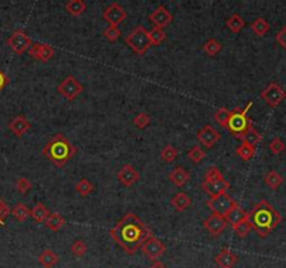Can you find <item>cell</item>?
<instances>
[{"mask_svg":"<svg viewBox=\"0 0 286 268\" xmlns=\"http://www.w3.org/2000/svg\"><path fill=\"white\" fill-rule=\"evenodd\" d=\"M109 235L118 243L121 249L127 254H135L142 245L153 236V232L143 221L135 215L133 212H128L118 223L111 229Z\"/></svg>","mask_w":286,"mask_h":268,"instance_id":"cell-1","label":"cell"},{"mask_svg":"<svg viewBox=\"0 0 286 268\" xmlns=\"http://www.w3.org/2000/svg\"><path fill=\"white\" fill-rule=\"evenodd\" d=\"M253 229H256L260 238H266L282 222V217L266 200H261L250 211Z\"/></svg>","mask_w":286,"mask_h":268,"instance_id":"cell-2","label":"cell"},{"mask_svg":"<svg viewBox=\"0 0 286 268\" xmlns=\"http://www.w3.org/2000/svg\"><path fill=\"white\" fill-rule=\"evenodd\" d=\"M42 153L51 162L55 163L58 168H62V166H65V163L69 162L70 159L76 155L78 148L70 143L65 135L56 134L53 138H51L47 143Z\"/></svg>","mask_w":286,"mask_h":268,"instance_id":"cell-3","label":"cell"},{"mask_svg":"<svg viewBox=\"0 0 286 268\" xmlns=\"http://www.w3.org/2000/svg\"><path fill=\"white\" fill-rule=\"evenodd\" d=\"M125 42L139 56H143L152 46L150 38H149V31L142 25H138L136 28L132 29L127 35Z\"/></svg>","mask_w":286,"mask_h":268,"instance_id":"cell-4","label":"cell"},{"mask_svg":"<svg viewBox=\"0 0 286 268\" xmlns=\"http://www.w3.org/2000/svg\"><path fill=\"white\" fill-rule=\"evenodd\" d=\"M253 126V120L243 112L241 108H236L232 111L230 119L227 122V130L233 134L236 138H243V135L247 130Z\"/></svg>","mask_w":286,"mask_h":268,"instance_id":"cell-5","label":"cell"},{"mask_svg":"<svg viewBox=\"0 0 286 268\" xmlns=\"http://www.w3.org/2000/svg\"><path fill=\"white\" fill-rule=\"evenodd\" d=\"M56 89H58V92L63 98H66L68 101H73V99H76L83 92L84 88H83V86L80 84L75 77L69 74V76L60 83Z\"/></svg>","mask_w":286,"mask_h":268,"instance_id":"cell-6","label":"cell"},{"mask_svg":"<svg viewBox=\"0 0 286 268\" xmlns=\"http://www.w3.org/2000/svg\"><path fill=\"white\" fill-rule=\"evenodd\" d=\"M261 98L271 108H276L286 99V91L278 83H271L265 89H262Z\"/></svg>","mask_w":286,"mask_h":268,"instance_id":"cell-7","label":"cell"},{"mask_svg":"<svg viewBox=\"0 0 286 268\" xmlns=\"http://www.w3.org/2000/svg\"><path fill=\"white\" fill-rule=\"evenodd\" d=\"M237 202L233 200L232 196H229L227 193L225 194H220L217 197H213L210 200L208 201V207L212 210L213 214H219V215H226L229 211L232 210Z\"/></svg>","mask_w":286,"mask_h":268,"instance_id":"cell-8","label":"cell"},{"mask_svg":"<svg viewBox=\"0 0 286 268\" xmlns=\"http://www.w3.org/2000/svg\"><path fill=\"white\" fill-rule=\"evenodd\" d=\"M7 45L10 46L11 50L17 55H23L26 50L32 46L31 38L24 32V31H14L10 37L7 38Z\"/></svg>","mask_w":286,"mask_h":268,"instance_id":"cell-9","label":"cell"},{"mask_svg":"<svg viewBox=\"0 0 286 268\" xmlns=\"http://www.w3.org/2000/svg\"><path fill=\"white\" fill-rule=\"evenodd\" d=\"M140 249H142L143 254H145L149 260L156 261L158 257H161V256L166 253V245L153 235L152 238H149V239L142 245Z\"/></svg>","mask_w":286,"mask_h":268,"instance_id":"cell-10","label":"cell"},{"mask_svg":"<svg viewBox=\"0 0 286 268\" xmlns=\"http://www.w3.org/2000/svg\"><path fill=\"white\" fill-rule=\"evenodd\" d=\"M229 189H230V183L227 182L223 176L202 182V190L207 193L208 196H210V199L217 197L220 194H225Z\"/></svg>","mask_w":286,"mask_h":268,"instance_id":"cell-11","label":"cell"},{"mask_svg":"<svg viewBox=\"0 0 286 268\" xmlns=\"http://www.w3.org/2000/svg\"><path fill=\"white\" fill-rule=\"evenodd\" d=\"M103 19L108 22L109 27H118L127 19V10L118 3H112L103 11Z\"/></svg>","mask_w":286,"mask_h":268,"instance_id":"cell-12","label":"cell"},{"mask_svg":"<svg viewBox=\"0 0 286 268\" xmlns=\"http://www.w3.org/2000/svg\"><path fill=\"white\" fill-rule=\"evenodd\" d=\"M204 226L205 229L209 232L210 236H219L222 235V232H225L227 228V221L225 220L223 215H219V214H212L209 218L204 221Z\"/></svg>","mask_w":286,"mask_h":268,"instance_id":"cell-13","label":"cell"},{"mask_svg":"<svg viewBox=\"0 0 286 268\" xmlns=\"http://www.w3.org/2000/svg\"><path fill=\"white\" fill-rule=\"evenodd\" d=\"M173 14L168 11L164 6H158L157 9L155 10L153 13H150L149 14V20H150V22H153V25L155 27H157V28H164V27H167L170 25L171 22H173Z\"/></svg>","mask_w":286,"mask_h":268,"instance_id":"cell-14","label":"cell"},{"mask_svg":"<svg viewBox=\"0 0 286 268\" xmlns=\"http://www.w3.org/2000/svg\"><path fill=\"white\" fill-rule=\"evenodd\" d=\"M117 178H118V180L121 184H124L125 187H130V186H133L135 183L139 182L140 175H139L138 171H136L130 163H125V165L119 169Z\"/></svg>","mask_w":286,"mask_h":268,"instance_id":"cell-15","label":"cell"},{"mask_svg":"<svg viewBox=\"0 0 286 268\" xmlns=\"http://www.w3.org/2000/svg\"><path fill=\"white\" fill-rule=\"evenodd\" d=\"M198 140H199V143L202 144V145H205L207 148H212L220 140V133L217 132L213 126L207 125L198 132Z\"/></svg>","mask_w":286,"mask_h":268,"instance_id":"cell-16","label":"cell"},{"mask_svg":"<svg viewBox=\"0 0 286 268\" xmlns=\"http://www.w3.org/2000/svg\"><path fill=\"white\" fill-rule=\"evenodd\" d=\"M28 53L34 59L47 63L55 56V49L50 45H45V44H32V46L28 49Z\"/></svg>","mask_w":286,"mask_h":268,"instance_id":"cell-17","label":"cell"},{"mask_svg":"<svg viewBox=\"0 0 286 268\" xmlns=\"http://www.w3.org/2000/svg\"><path fill=\"white\" fill-rule=\"evenodd\" d=\"M237 261H238L237 254L230 249H223L215 257V263L219 268H233L237 264Z\"/></svg>","mask_w":286,"mask_h":268,"instance_id":"cell-18","label":"cell"},{"mask_svg":"<svg viewBox=\"0 0 286 268\" xmlns=\"http://www.w3.org/2000/svg\"><path fill=\"white\" fill-rule=\"evenodd\" d=\"M31 129V123L26 116H16L14 119H11L9 123V130L11 133L16 134L17 137H21L24 133H27Z\"/></svg>","mask_w":286,"mask_h":268,"instance_id":"cell-19","label":"cell"},{"mask_svg":"<svg viewBox=\"0 0 286 268\" xmlns=\"http://www.w3.org/2000/svg\"><path fill=\"white\" fill-rule=\"evenodd\" d=\"M168 179H170V182L173 183V184H176L177 187H182L189 180V173L182 166H177L176 169H173L170 172Z\"/></svg>","mask_w":286,"mask_h":268,"instance_id":"cell-20","label":"cell"},{"mask_svg":"<svg viewBox=\"0 0 286 268\" xmlns=\"http://www.w3.org/2000/svg\"><path fill=\"white\" fill-rule=\"evenodd\" d=\"M251 229H253V222H251V218H250V212H247V215L243 220L238 221L237 223L233 225V230L236 232V235L238 238H246Z\"/></svg>","mask_w":286,"mask_h":268,"instance_id":"cell-21","label":"cell"},{"mask_svg":"<svg viewBox=\"0 0 286 268\" xmlns=\"http://www.w3.org/2000/svg\"><path fill=\"white\" fill-rule=\"evenodd\" d=\"M38 263H40L41 266H42L44 268H52V267H55V266L59 263V256H58L55 251L47 249V250H44V251L40 254V257H38Z\"/></svg>","mask_w":286,"mask_h":268,"instance_id":"cell-22","label":"cell"},{"mask_svg":"<svg viewBox=\"0 0 286 268\" xmlns=\"http://www.w3.org/2000/svg\"><path fill=\"white\" fill-rule=\"evenodd\" d=\"M65 9L69 13L70 16H75V17H79L81 16L86 9H87V4L86 1L83 0H69L66 4H65Z\"/></svg>","mask_w":286,"mask_h":268,"instance_id":"cell-23","label":"cell"},{"mask_svg":"<svg viewBox=\"0 0 286 268\" xmlns=\"http://www.w3.org/2000/svg\"><path fill=\"white\" fill-rule=\"evenodd\" d=\"M191 197L185 193L180 192L177 193L173 199H171V205L177 211H185L191 205Z\"/></svg>","mask_w":286,"mask_h":268,"instance_id":"cell-24","label":"cell"},{"mask_svg":"<svg viewBox=\"0 0 286 268\" xmlns=\"http://www.w3.org/2000/svg\"><path fill=\"white\" fill-rule=\"evenodd\" d=\"M264 182H265V184L269 187V189L276 190L278 187L282 186V183H284V176L279 175L276 171H269V172H266L265 175H264Z\"/></svg>","mask_w":286,"mask_h":268,"instance_id":"cell-25","label":"cell"},{"mask_svg":"<svg viewBox=\"0 0 286 268\" xmlns=\"http://www.w3.org/2000/svg\"><path fill=\"white\" fill-rule=\"evenodd\" d=\"M65 223H66V220H65L60 214H58V212H51L50 217H48L47 221H45L47 228L51 230H53V232H58Z\"/></svg>","mask_w":286,"mask_h":268,"instance_id":"cell-26","label":"cell"},{"mask_svg":"<svg viewBox=\"0 0 286 268\" xmlns=\"http://www.w3.org/2000/svg\"><path fill=\"white\" fill-rule=\"evenodd\" d=\"M247 215V211H244V208H241L238 204H236L232 210L227 212L225 215V220L227 221V223H230L232 226L237 223L238 221H241Z\"/></svg>","mask_w":286,"mask_h":268,"instance_id":"cell-27","label":"cell"},{"mask_svg":"<svg viewBox=\"0 0 286 268\" xmlns=\"http://www.w3.org/2000/svg\"><path fill=\"white\" fill-rule=\"evenodd\" d=\"M50 210L42 204V202H37L35 205H34V208L31 210V217H32V220L37 221V222H45L47 218L50 217Z\"/></svg>","mask_w":286,"mask_h":268,"instance_id":"cell-28","label":"cell"},{"mask_svg":"<svg viewBox=\"0 0 286 268\" xmlns=\"http://www.w3.org/2000/svg\"><path fill=\"white\" fill-rule=\"evenodd\" d=\"M243 143H247L248 145H253V147H256L257 144H260L262 141V134L260 133L258 130H257L254 126H251L248 130H247L244 135H243Z\"/></svg>","mask_w":286,"mask_h":268,"instance_id":"cell-29","label":"cell"},{"mask_svg":"<svg viewBox=\"0 0 286 268\" xmlns=\"http://www.w3.org/2000/svg\"><path fill=\"white\" fill-rule=\"evenodd\" d=\"M251 29L258 37H264L266 32L269 31V22L265 19H262V17H258V19H256L251 22Z\"/></svg>","mask_w":286,"mask_h":268,"instance_id":"cell-30","label":"cell"},{"mask_svg":"<svg viewBox=\"0 0 286 268\" xmlns=\"http://www.w3.org/2000/svg\"><path fill=\"white\" fill-rule=\"evenodd\" d=\"M11 215L16 218L17 221H20V222H24V221L27 220L28 217L31 215V210L26 205V204H23V202H19L13 210H11Z\"/></svg>","mask_w":286,"mask_h":268,"instance_id":"cell-31","label":"cell"},{"mask_svg":"<svg viewBox=\"0 0 286 268\" xmlns=\"http://www.w3.org/2000/svg\"><path fill=\"white\" fill-rule=\"evenodd\" d=\"M202 49H204V52H205L207 55H209V56H216V55L220 53V50H222V44H220L217 39L210 38L208 39L207 42L204 44Z\"/></svg>","mask_w":286,"mask_h":268,"instance_id":"cell-32","label":"cell"},{"mask_svg":"<svg viewBox=\"0 0 286 268\" xmlns=\"http://www.w3.org/2000/svg\"><path fill=\"white\" fill-rule=\"evenodd\" d=\"M227 28L230 29L232 32H240L241 29L246 27V21L241 19L238 14H233L232 17H229L226 21Z\"/></svg>","mask_w":286,"mask_h":268,"instance_id":"cell-33","label":"cell"},{"mask_svg":"<svg viewBox=\"0 0 286 268\" xmlns=\"http://www.w3.org/2000/svg\"><path fill=\"white\" fill-rule=\"evenodd\" d=\"M236 154L243 159V161H250V159L256 155V147L248 145L247 143H243L241 145L237 147Z\"/></svg>","mask_w":286,"mask_h":268,"instance_id":"cell-34","label":"cell"},{"mask_svg":"<svg viewBox=\"0 0 286 268\" xmlns=\"http://www.w3.org/2000/svg\"><path fill=\"white\" fill-rule=\"evenodd\" d=\"M160 156H161V161H163V162L171 163L177 159L178 151L174 148V147H173V145H171V144H168V145H166V147L161 150Z\"/></svg>","mask_w":286,"mask_h":268,"instance_id":"cell-35","label":"cell"},{"mask_svg":"<svg viewBox=\"0 0 286 268\" xmlns=\"http://www.w3.org/2000/svg\"><path fill=\"white\" fill-rule=\"evenodd\" d=\"M149 38H150L152 46H153V45L156 46V45H160L161 42H164L166 38H167V35H166V32H164L161 28L153 27L152 31H149Z\"/></svg>","mask_w":286,"mask_h":268,"instance_id":"cell-36","label":"cell"},{"mask_svg":"<svg viewBox=\"0 0 286 268\" xmlns=\"http://www.w3.org/2000/svg\"><path fill=\"white\" fill-rule=\"evenodd\" d=\"M87 243L84 242V240H75L73 242V245L70 246V251H72V254L75 256V257H83L86 253H87Z\"/></svg>","mask_w":286,"mask_h":268,"instance_id":"cell-37","label":"cell"},{"mask_svg":"<svg viewBox=\"0 0 286 268\" xmlns=\"http://www.w3.org/2000/svg\"><path fill=\"white\" fill-rule=\"evenodd\" d=\"M76 190L79 193L80 196H83V197H87L89 194L93 193L94 190V186H93V183L89 182L87 179H80L79 182L76 183Z\"/></svg>","mask_w":286,"mask_h":268,"instance_id":"cell-38","label":"cell"},{"mask_svg":"<svg viewBox=\"0 0 286 268\" xmlns=\"http://www.w3.org/2000/svg\"><path fill=\"white\" fill-rule=\"evenodd\" d=\"M205 156H207V154H205V151H204L199 145H194V147L188 151V158H189L194 163L202 162V161L205 159Z\"/></svg>","mask_w":286,"mask_h":268,"instance_id":"cell-39","label":"cell"},{"mask_svg":"<svg viewBox=\"0 0 286 268\" xmlns=\"http://www.w3.org/2000/svg\"><path fill=\"white\" fill-rule=\"evenodd\" d=\"M230 111L227 109V108H220V109H217L216 112H215V120H216L219 125L222 126V127H227V122H229V119H230Z\"/></svg>","mask_w":286,"mask_h":268,"instance_id":"cell-40","label":"cell"},{"mask_svg":"<svg viewBox=\"0 0 286 268\" xmlns=\"http://www.w3.org/2000/svg\"><path fill=\"white\" fill-rule=\"evenodd\" d=\"M133 125L138 129H146L150 125V116L146 112H140L133 117Z\"/></svg>","mask_w":286,"mask_h":268,"instance_id":"cell-41","label":"cell"},{"mask_svg":"<svg viewBox=\"0 0 286 268\" xmlns=\"http://www.w3.org/2000/svg\"><path fill=\"white\" fill-rule=\"evenodd\" d=\"M16 189L20 194H27L32 189V183L27 178H19L16 182Z\"/></svg>","mask_w":286,"mask_h":268,"instance_id":"cell-42","label":"cell"},{"mask_svg":"<svg viewBox=\"0 0 286 268\" xmlns=\"http://www.w3.org/2000/svg\"><path fill=\"white\" fill-rule=\"evenodd\" d=\"M286 145L285 143L279 138V137H275V138H272V141L269 143V151L272 154H275V155H279V154H282L285 151Z\"/></svg>","mask_w":286,"mask_h":268,"instance_id":"cell-43","label":"cell"},{"mask_svg":"<svg viewBox=\"0 0 286 268\" xmlns=\"http://www.w3.org/2000/svg\"><path fill=\"white\" fill-rule=\"evenodd\" d=\"M103 35H104V38L108 39L109 42H115L121 35V31L118 29V27H109L108 25V28L103 31Z\"/></svg>","mask_w":286,"mask_h":268,"instance_id":"cell-44","label":"cell"},{"mask_svg":"<svg viewBox=\"0 0 286 268\" xmlns=\"http://www.w3.org/2000/svg\"><path fill=\"white\" fill-rule=\"evenodd\" d=\"M275 39H276V42H278V45L286 50V25L279 29V32L276 34Z\"/></svg>","mask_w":286,"mask_h":268,"instance_id":"cell-45","label":"cell"},{"mask_svg":"<svg viewBox=\"0 0 286 268\" xmlns=\"http://www.w3.org/2000/svg\"><path fill=\"white\" fill-rule=\"evenodd\" d=\"M219 176H223L222 173H220V171L217 169L216 166H210L209 169L207 171V173H205V178H204V180H209V179H216V178H219Z\"/></svg>","mask_w":286,"mask_h":268,"instance_id":"cell-46","label":"cell"},{"mask_svg":"<svg viewBox=\"0 0 286 268\" xmlns=\"http://www.w3.org/2000/svg\"><path fill=\"white\" fill-rule=\"evenodd\" d=\"M6 84H7V77H6V74L3 71H0V91L4 88Z\"/></svg>","mask_w":286,"mask_h":268,"instance_id":"cell-47","label":"cell"},{"mask_svg":"<svg viewBox=\"0 0 286 268\" xmlns=\"http://www.w3.org/2000/svg\"><path fill=\"white\" fill-rule=\"evenodd\" d=\"M149 268H166V267H164V264L160 263V261H153V264H152Z\"/></svg>","mask_w":286,"mask_h":268,"instance_id":"cell-48","label":"cell"},{"mask_svg":"<svg viewBox=\"0 0 286 268\" xmlns=\"http://www.w3.org/2000/svg\"><path fill=\"white\" fill-rule=\"evenodd\" d=\"M251 106H253V102H248V104H247L246 108H241V109H243V112H244L246 115H247V112L250 111V108H251Z\"/></svg>","mask_w":286,"mask_h":268,"instance_id":"cell-49","label":"cell"}]
</instances>
